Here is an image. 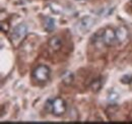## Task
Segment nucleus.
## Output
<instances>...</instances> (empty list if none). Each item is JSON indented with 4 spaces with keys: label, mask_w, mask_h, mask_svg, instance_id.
Listing matches in <instances>:
<instances>
[{
    "label": "nucleus",
    "mask_w": 132,
    "mask_h": 124,
    "mask_svg": "<svg viewBox=\"0 0 132 124\" xmlns=\"http://www.w3.org/2000/svg\"><path fill=\"white\" fill-rule=\"evenodd\" d=\"M46 108L53 115L60 117L65 114L66 110H67V104H66L65 100H63L62 98L49 99L46 103Z\"/></svg>",
    "instance_id": "obj_1"
},
{
    "label": "nucleus",
    "mask_w": 132,
    "mask_h": 124,
    "mask_svg": "<svg viewBox=\"0 0 132 124\" xmlns=\"http://www.w3.org/2000/svg\"><path fill=\"white\" fill-rule=\"evenodd\" d=\"M50 75H51V69L49 66H47L45 64L38 65L33 71L34 78L40 82L47 81L50 78Z\"/></svg>",
    "instance_id": "obj_2"
},
{
    "label": "nucleus",
    "mask_w": 132,
    "mask_h": 124,
    "mask_svg": "<svg viewBox=\"0 0 132 124\" xmlns=\"http://www.w3.org/2000/svg\"><path fill=\"white\" fill-rule=\"evenodd\" d=\"M118 43L117 36H116V31H114L112 28H107L104 30L103 33V44L107 47L115 46Z\"/></svg>",
    "instance_id": "obj_3"
},
{
    "label": "nucleus",
    "mask_w": 132,
    "mask_h": 124,
    "mask_svg": "<svg viewBox=\"0 0 132 124\" xmlns=\"http://www.w3.org/2000/svg\"><path fill=\"white\" fill-rule=\"evenodd\" d=\"M28 34V27L27 25L24 24H19L18 26H16L14 29H13V32H12V41L14 42H18L20 40H22L26 35Z\"/></svg>",
    "instance_id": "obj_4"
},
{
    "label": "nucleus",
    "mask_w": 132,
    "mask_h": 124,
    "mask_svg": "<svg viewBox=\"0 0 132 124\" xmlns=\"http://www.w3.org/2000/svg\"><path fill=\"white\" fill-rule=\"evenodd\" d=\"M48 44H49V47L52 50L59 51L61 49V47H62V39L59 38V37H57V36L52 37L49 40V43Z\"/></svg>",
    "instance_id": "obj_5"
},
{
    "label": "nucleus",
    "mask_w": 132,
    "mask_h": 124,
    "mask_svg": "<svg viewBox=\"0 0 132 124\" xmlns=\"http://www.w3.org/2000/svg\"><path fill=\"white\" fill-rule=\"evenodd\" d=\"M93 25H94V19L90 16H85L79 21V27L83 32L88 31L93 27Z\"/></svg>",
    "instance_id": "obj_6"
},
{
    "label": "nucleus",
    "mask_w": 132,
    "mask_h": 124,
    "mask_svg": "<svg viewBox=\"0 0 132 124\" xmlns=\"http://www.w3.org/2000/svg\"><path fill=\"white\" fill-rule=\"evenodd\" d=\"M116 36H117V40H118V43H122L124 42L127 37H128V31L125 27H120L116 30Z\"/></svg>",
    "instance_id": "obj_7"
},
{
    "label": "nucleus",
    "mask_w": 132,
    "mask_h": 124,
    "mask_svg": "<svg viewBox=\"0 0 132 124\" xmlns=\"http://www.w3.org/2000/svg\"><path fill=\"white\" fill-rule=\"evenodd\" d=\"M74 80V75L70 71H65L62 75V82L66 86H70Z\"/></svg>",
    "instance_id": "obj_8"
},
{
    "label": "nucleus",
    "mask_w": 132,
    "mask_h": 124,
    "mask_svg": "<svg viewBox=\"0 0 132 124\" xmlns=\"http://www.w3.org/2000/svg\"><path fill=\"white\" fill-rule=\"evenodd\" d=\"M54 29H55V20H54V18L47 17L46 20H45V30L48 33H51Z\"/></svg>",
    "instance_id": "obj_9"
},
{
    "label": "nucleus",
    "mask_w": 132,
    "mask_h": 124,
    "mask_svg": "<svg viewBox=\"0 0 132 124\" xmlns=\"http://www.w3.org/2000/svg\"><path fill=\"white\" fill-rule=\"evenodd\" d=\"M102 86H103V83H102V80H101L100 78H98V79H96V80H94V81H93V83H92L90 88H92L93 92H95V93H98L100 90L102 89Z\"/></svg>",
    "instance_id": "obj_10"
},
{
    "label": "nucleus",
    "mask_w": 132,
    "mask_h": 124,
    "mask_svg": "<svg viewBox=\"0 0 132 124\" xmlns=\"http://www.w3.org/2000/svg\"><path fill=\"white\" fill-rule=\"evenodd\" d=\"M120 81L124 84H130L132 82V74H130V73L124 74L122 78H120Z\"/></svg>",
    "instance_id": "obj_11"
},
{
    "label": "nucleus",
    "mask_w": 132,
    "mask_h": 124,
    "mask_svg": "<svg viewBox=\"0 0 132 124\" xmlns=\"http://www.w3.org/2000/svg\"><path fill=\"white\" fill-rule=\"evenodd\" d=\"M118 99H119V95L117 93H115V92H112V93L109 95V98H108V100L110 102H116Z\"/></svg>",
    "instance_id": "obj_12"
},
{
    "label": "nucleus",
    "mask_w": 132,
    "mask_h": 124,
    "mask_svg": "<svg viewBox=\"0 0 132 124\" xmlns=\"http://www.w3.org/2000/svg\"><path fill=\"white\" fill-rule=\"evenodd\" d=\"M0 29H1V32L3 33H7L9 31V25L7 22H4V21H1L0 24Z\"/></svg>",
    "instance_id": "obj_13"
},
{
    "label": "nucleus",
    "mask_w": 132,
    "mask_h": 124,
    "mask_svg": "<svg viewBox=\"0 0 132 124\" xmlns=\"http://www.w3.org/2000/svg\"><path fill=\"white\" fill-rule=\"evenodd\" d=\"M77 1H85V0H77Z\"/></svg>",
    "instance_id": "obj_14"
}]
</instances>
